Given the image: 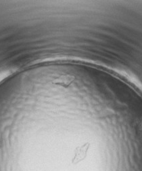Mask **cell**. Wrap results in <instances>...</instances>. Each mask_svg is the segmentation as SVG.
<instances>
[{
	"label": "cell",
	"mask_w": 142,
	"mask_h": 171,
	"mask_svg": "<svg viewBox=\"0 0 142 171\" xmlns=\"http://www.w3.org/2000/svg\"><path fill=\"white\" fill-rule=\"evenodd\" d=\"M90 147V144L89 143H84L76 147V149L75 150V153H74V157L73 158L72 163L74 164H76L83 160L87 157Z\"/></svg>",
	"instance_id": "obj_1"
}]
</instances>
